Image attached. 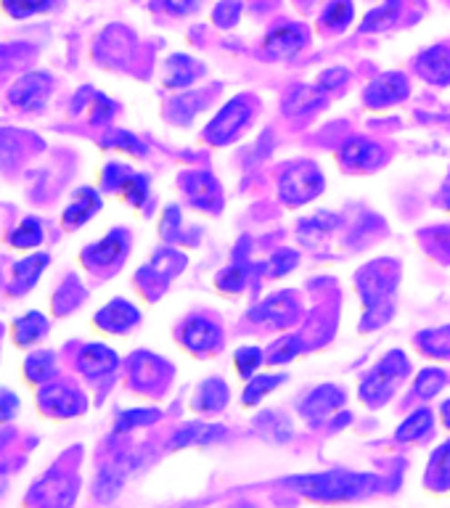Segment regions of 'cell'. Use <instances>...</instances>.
I'll use <instances>...</instances> for the list:
<instances>
[{
    "label": "cell",
    "instance_id": "obj_52",
    "mask_svg": "<svg viewBox=\"0 0 450 508\" xmlns=\"http://www.w3.org/2000/svg\"><path fill=\"white\" fill-rule=\"evenodd\" d=\"M440 416H443V423L450 429V400L443 403V411H440Z\"/></svg>",
    "mask_w": 450,
    "mask_h": 508
},
{
    "label": "cell",
    "instance_id": "obj_6",
    "mask_svg": "<svg viewBox=\"0 0 450 508\" xmlns=\"http://www.w3.org/2000/svg\"><path fill=\"white\" fill-rule=\"evenodd\" d=\"M405 95H408V80H405V75H400V72H387V75L376 77V80L365 88L363 101H365V106H371V109H385V106H392V104H400Z\"/></svg>",
    "mask_w": 450,
    "mask_h": 508
},
{
    "label": "cell",
    "instance_id": "obj_32",
    "mask_svg": "<svg viewBox=\"0 0 450 508\" xmlns=\"http://www.w3.org/2000/svg\"><path fill=\"white\" fill-rule=\"evenodd\" d=\"M185 265V260L180 257L178 252H173V249H165V252H159L156 257H154V263L149 265V275L154 278H159V281H170L175 273H180Z\"/></svg>",
    "mask_w": 450,
    "mask_h": 508
},
{
    "label": "cell",
    "instance_id": "obj_19",
    "mask_svg": "<svg viewBox=\"0 0 450 508\" xmlns=\"http://www.w3.org/2000/svg\"><path fill=\"white\" fill-rule=\"evenodd\" d=\"M43 405H45L51 413H56V416H75V413H83L85 400H83V394L75 392V389L51 387L45 389V394H43Z\"/></svg>",
    "mask_w": 450,
    "mask_h": 508
},
{
    "label": "cell",
    "instance_id": "obj_25",
    "mask_svg": "<svg viewBox=\"0 0 450 508\" xmlns=\"http://www.w3.org/2000/svg\"><path fill=\"white\" fill-rule=\"evenodd\" d=\"M199 75H202V66H199V61H194L191 56L175 54L167 61V85L170 88H188V85H194V80Z\"/></svg>",
    "mask_w": 450,
    "mask_h": 508
},
{
    "label": "cell",
    "instance_id": "obj_23",
    "mask_svg": "<svg viewBox=\"0 0 450 508\" xmlns=\"http://www.w3.org/2000/svg\"><path fill=\"white\" fill-rule=\"evenodd\" d=\"M45 95H48V77L43 75H30L11 90V101H19L22 109H37L45 101Z\"/></svg>",
    "mask_w": 450,
    "mask_h": 508
},
{
    "label": "cell",
    "instance_id": "obj_36",
    "mask_svg": "<svg viewBox=\"0 0 450 508\" xmlns=\"http://www.w3.org/2000/svg\"><path fill=\"white\" fill-rule=\"evenodd\" d=\"M284 382V376H275V374H270V376H255L249 384H246V389H244V403L246 405H257L268 392H273V389L278 387Z\"/></svg>",
    "mask_w": 450,
    "mask_h": 508
},
{
    "label": "cell",
    "instance_id": "obj_53",
    "mask_svg": "<svg viewBox=\"0 0 450 508\" xmlns=\"http://www.w3.org/2000/svg\"><path fill=\"white\" fill-rule=\"evenodd\" d=\"M443 204L450 210V175L448 180H445V185H443Z\"/></svg>",
    "mask_w": 450,
    "mask_h": 508
},
{
    "label": "cell",
    "instance_id": "obj_29",
    "mask_svg": "<svg viewBox=\"0 0 450 508\" xmlns=\"http://www.w3.org/2000/svg\"><path fill=\"white\" fill-rule=\"evenodd\" d=\"M429 429H432V411H429V408H419V411H414L408 419L400 423V429H397V440H400V443L419 440V437H424Z\"/></svg>",
    "mask_w": 450,
    "mask_h": 508
},
{
    "label": "cell",
    "instance_id": "obj_10",
    "mask_svg": "<svg viewBox=\"0 0 450 508\" xmlns=\"http://www.w3.org/2000/svg\"><path fill=\"white\" fill-rule=\"evenodd\" d=\"M339 159L350 170H371L385 159V154L379 149V144H374L368 138H350L339 151Z\"/></svg>",
    "mask_w": 450,
    "mask_h": 508
},
{
    "label": "cell",
    "instance_id": "obj_50",
    "mask_svg": "<svg viewBox=\"0 0 450 508\" xmlns=\"http://www.w3.org/2000/svg\"><path fill=\"white\" fill-rule=\"evenodd\" d=\"M199 3H202V0H162V5H165L170 14H175V16H185V14H191Z\"/></svg>",
    "mask_w": 450,
    "mask_h": 508
},
{
    "label": "cell",
    "instance_id": "obj_27",
    "mask_svg": "<svg viewBox=\"0 0 450 508\" xmlns=\"http://www.w3.org/2000/svg\"><path fill=\"white\" fill-rule=\"evenodd\" d=\"M48 331V321L40 315V313H27L22 315L16 324H14V336H16V344H32V342H40Z\"/></svg>",
    "mask_w": 450,
    "mask_h": 508
},
{
    "label": "cell",
    "instance_id": "obj_13",
    "mask_svg": "<svg viewBox=\"0 0 450 508\" xmlns=\"http://www.w3.org/2000/svg\"><path fill=\"white\" fill-rule=\"evenodd\" d=\"M234 265L225 270H220V275H217V289H223V292H228V294H236L241 292L244 286H246V281H249V239L244 236L239 241V246L234 249Z\"/></svg>",
    "mask_w": 450,
    "mask_h": 508
},
{
    "label": "cell",
    "instance_id": "obj_28",
    "mask_svg": "<svg viewBox=\"0 0 450 508\" xmlns=\"http://www.w3.org/2000/svg\"><path fill=\"white\" fill-rule=\"evenodd\" d=\"M400 11H403V0H385V5L374 8V11L363 19L360 30L363 32L385 30V27H390L392 22H397Z\"/></svg>",
    "mask_w": 450,
    "mask_h": 508
},
{
    "label": "cell",
    "instance_id": "obj_17",
    "mask_svg": "<svg viewBox=\"0 0 450 508\" xmlns=\"http://www.w3.org/2000/svg\"><path fill=\"white\" fill-rule=\"evenodd\" d=\"M127 249V239H125V231H112L106 239L95 241L93 246L85 249V263L93 268H106V265H115L120 263L122 254Z\"/></svg>",
    "mask_w": 450,
    "mask_h": 508
},
{
    "label": "cell",
    "instance_id": "obj_15",
    "mask_svg": "<svg viewBox=\"0 0 450 508\" xmlns=\"http://www.w3.org/2000/svg\"><path fill=\"white\" fill-rule=\"evenodd\" d=\"M138 310L127 302V299H115L109 302L98 315H95V324L104 331H112V334H122V331H130L138 324Z\"/></svg>",
    "mask_w": 450,
    "mask_h": 508
},
{
    "label": "cell",
    "instance_id": "obj_31",
    "mask_svg": "<svg viewBox=\"0 0 450 508\" xmlns=\"http://www.w3.org/2000/svg\"><path fill=\"white\" fill-rule=\"evenodd\" d=\"M419 347L432 358H448L450 355V326L432 329L419 334Z\"/></svg>",
    "mask_w": 450,
    "mask_h": 508
},
{
    "label": "cell",
    "instance_id": "obj_18",
    "mask_svg": "<svg viewBox=\"0 0 450 508\" xmlns=\"http://www.w3.org/2000/svg\"><path fill=\"white\" fill-rule=\"evenodd\" d=\"M80 368L93 379H101L117 368V353L109 350L106 344H88L80 355Z\"/></svg>",
    "mask_w": 450,
    "mask_h": 508
},
{
    "label": "cell",
    "instance_id": "obj_24",
    "mask_svg": "<svg viewBox=\"0 0 450 508\" xmlns=\"http://www.w3.org/2000/svg\"><path fill=\"white\" fill-rule=\"evenodd\" d=\"M225 403H228V387L223 379H207L194 394V408L202 413H215L225 408Z\"/></svg>",
    "mask_w": 450,
    "mask_h": 508
},
{
    "label": "cell",
    "instance_id": "obj_3",
    "mask_svg": "<svg viewBox=\"0 0 450 508\" xmlns=\"http://www.w3.org/2000/svg\"><path fill=\"white\" fill-rule=\"evenodd\" d=\"M408 371H411L408 355L400 353V350H392V353H387V355L382 358V363H379L376 368L368 371V376H365L363 384H360V397H363L371 408L385 405V403L390 400L392 389L397 387L400 379L408 376Z\"/></svg>",
    "mask_w": 450,
    "mask_h": 508
},
{
    "label": "cell",
    "instance_id": "obj_16",
    "mask_svg": "<svg viewBox=\"0 0 450 508\" xmlns=\"http://www.w3.org/2000/svg\"><path fill=\"white\" fill-rule=\"evenodd\" d=\"M345 403V389L334 387V384H324L315 387L302 403L300 413L305 419H324L334 408H339Z\"/></svg>",
    "mask_w": 450,
    "mask_h": 508
},
{
    "label": "cell",
    "instance_id": "obj_42",
    "mask_svg": "<svg viewBox=\"0 0 450 508\" xmlns=\"http://www.w3.org/2000/svg\"><path fill=\"white\" fill-rule=\"evenodd\" d=\"M432 482L437 487H450V443L432 455Z\"/></svg>",
    "mask_w": 450,
    "mask_h": 508
},
{
    "label": "cell",
    "instance_id": "obj_12",
    "mask_svg": "<svg viewBox=\"0 0 450 508\" xmlns=\"http://www.w3.org/2000/svg\"><path fill=\"white\" fill-rule=\"evenodd\" d=\"M225 437V426L223 423H205V421H194L185 423L175 432V437L170 440V448H188V445H212L217 440Z\"/></svg>",
    "mask_w": 450,
    "mask_h": 508
},
{
    "label": "cell",
    "instance_id": "obj_26",
    "mask_svg": "<svg viewBox=\"0 0 450 508\" xmlns=\"http://www.w3.org/2000/svg\"><path fill=\"white\" fill-rule=\"evenodd\" d=\"M339 223H342V220H339L336 214H331V212H318V214H313V217H305L300 223L302 244L313 246L324 234H331Z\"/></svg>",
    "mask_w": 450,
    "mask_h": 508
},
{
    "label": "cell",
    "instance_id": "obj_22",
    "mask_svg": "<svg viewBox=\"0 0 450 508\" xmlns=\"http://www.w3.org/2000/svg\"><path fill=\"white\" fill-rule=\"evenodd\" d=\"M318 106H324V93H321L318 85L315 88H310V85H295V88L289 90L286 101H284V112L289 117L307 115V112H313Z\"/></svg>",
    "mask_w": 450,
    "mask_h": 508
},
{
    "label": "cell",
    "instance_id": "obj_20",
    "mask_svg": "<svg viewBox=\"0 0 450 508\" xmlns=\"http://www.w3.org/2000/svg\"><path fill=\"white\" fill-rule=\"evenodd\" d=\"M98 210H101V196H98L93 188H80V191L75 194L72 204L64 210V223L72 225V228H77V225L88 223L90 217Z\"/></svg>",
    "mask_w": 450,
    "mask_h": 508
},
{
    "label": "cell",
    "instance_id": "obj_41",
    "mask_svg": "<svg viewBox=\"0 0 450 508\" xmlns=\"http://www.w3.org/2000/svg\"><path fill=\"white\" fill-rule=\"evenodd\" d=\"M122 194H125V199H127L133 207H141V204L149 199V178H146V175L133 173L130 180L122 185Z\"/></svg>",
    "mask_w": 450,
    "mask_h": 508
},
{
    "label": "cell",
    "instance_id": "obj_39",
    "mask_svg": "<svg viewBox=\"0 0 450 508\" xmlns=\"http://www.w3.org/2000/svg\"><path fill=\"white\" fill-rule=\"evenodd\" d=\"M159 419V411L156 408H133V411H122L117 416V432H127V429H135V426H146Z\"/></svg>",
    "mask_w": 450,
    "mask_h": 508
},
{
    "label": "cell",
    "instance_id": "obj_4",
    "mask_svg": "<svg viewBox=\"0 0 450 508\" xmlns=\"http://www.w3.org/2000/svg\"><path fill=\"white\" fill-rule=\"evenodd\" d=\"M324 191V175L318 167L313 164H297V167H289L281 180H278V194L286 204L292 207H300L307 204L310 199H315L318 194Z\"/></svg>",
    "mask_w": 450,
    "mask_h": 508
},
{
    "label": "cell",
    "instance_id": "obj_14",
    "mask_svg": "<svg viewBox=\"0 0 450 508\" xmlns=\"http://www.w3.org/2000/svg\"><path fill=\"white\" fill-rule=\"evenodd\" d=\"M419 75L432 85H448L450 83V48L448 45H432L419 56Z\"/></svg>",
    "mask_w": 450,
    "mask_h": 508
},
{
    "label": "cell",
    "instance_id": "obj_30",
    "mask_svg": "<svg viewBox=\"0 0 450 508\" xmlns=\"http://www.w3.org/2000/svg\"><path fill=\"white\" fill-rule=\"evenodd\" d=\"M353 14H355V8L350 0H331L321 14V22L326 30H345L353 22Z\"/></svg>",
    "mask_w": 450,
    "mask_h": 508
},
{
    "label": "cell",
    "instance_id": "obj_45",
    "mask_svg": "<svg viewBox=\"0 0 450 508\" xmlns=\"http://www.w3.org/2000/svg\"><path fill=\"white\" fill-rule=\"evenodd\" d=\"M300 350H302V342L297 339V336H284V339L273 347V353H270V363H273V365H284V363L297 358Z\"/></svg>",
    "mask_w": 450,
    "mask_h": 508
},
{
    "label": "cell",
    "instance_id": "obj_40",
    "mask_svg": "<svg viewBox=\"0 0 450 508\" xmlns=\"http://www.w3.org/2000/svg\"><path fill=\"white\" fill-rule=\"evenodd\" d=\"M104 146H109V149L130 151V154H135V156H144V154H146V146H144L133 133H127V130H112V133L104 138Z\"/></svg>",
    "mask_w": 450,
    "mask_h": 508
},
{
    "label": "cell",
    "instance_id": "obj_11",
    "mask_svg": "<svg viewBox=\"0 0 450 508\" xmlns=\"http://www.w3.org/2000/svg\"><path fill=\"white\" fill-rule=\"evenodd\" d=\"M183 344L191 350V353H210L220 344V329L207 321V318H191L185 326H183V334H180Z\"/></svg>",
    "mask_w": 450,
    "mask_h": 508
},
{
    "label": "cell",
    "instance_id": "obj_46",
    "mask_svg": "<svg viewBox=\"0 0 450 508\" xmlns=\"http://www.w3.org/2000/svg\"><path fill=\"white\" fill-rule=\"evenodd\" d=\"M130 175H133L130 167H125V164H109L106 173H104V185L109 191H122V185L130 180Z\"/></svg>",
    "mask_w": 450,
    "mask_h": 508
},
{
    "label": "cell",
    "instance_id": "obj_54",
    "mask_svg": "<svg viewBox=\"0 0 450 508\" xmlns=\"http://www.w3.org/2000/svg\"><path fill=\"white\" fill-rule=\"evenodd\" d=\"M236 508H252V506H236Z\"/></svg>",
    "mask_w": 450,
    "mask_h": 508
},
{
    "label": "cell",
    "instance_id": "obj_47",
    "mask_svg": "<svg viewBox=\"0 0 450 508\" xmlns=\"http://www.w3.org/2000/svg\"><path fill=\"white\" fill-rule=\"evenodd\" d=\"M45 5L48 0H5V8L14 16H30L35 11H43Z\"/></svg>",
    "mask_w": 450,
    "mask_h": 508
},
{
    "label": "cell",
    "instance_id": "obj_2",
    "mask_svg": "<svg viewBox=\"0 0 450 508\" xmlns=\"http://www.w3.org/2000/svg\"><path fill=\"white\" fill-rule=\"evenodd\" d=\"M358 286L360 294H363V302H365V329H374L379 324L387 321V315L392 313V289H395V275H387L385 273V265L382 263H374L365 270H360L358 275Z\"/></svg>",
    "mask_w": 450,
    "mask_h": 508
},
{
    "label": "cell",
    "instance_id": "obj_44",
    "mask_svg": "<svg viewBox=\"0 0 450 508\" xmlns=\"http://www.w3.org/2000/svg\"><path fill=\"white\" fill-rule=\"evenodd\" d=\"M234 363H236V371H239L241 376L249 379L260 368V363H263V350L260 347H239L236 355H234Z\"/></svg>",
    "mask_w": 450,
    "mask_h": 508
},
{
    "label": "cell",
    "instance_id": "obj_48",
    "mask_svg": "<svg viewBox=\"0 0 450 508\" xmlns=\"http://www.w3.org/2000/svg\"><path fill=\"white\" fill-rule=\"evenodd\" d=\"M347 77H350L347 69H342V66H331V69H326V72H321V77H318V88L321 90L339 88Z\"/></svg>",
    "mask_w": 450,
    "mask_h": 508
},
{
    "label": "cell",
    "instance_id": "obj_1",
    "mask_svg": "<svg viewBox=\"0 0 450 508\" xmlns=\"http://www.w3.org/2000/svg\"><path fill=\"white\" fill-rule=\"evenodd\" d=\"M295 484L302 495L313 501H353L376 490L379 479L374 474H355V472H324V474H305V477L286 479Z\"/></svg>",
    "mask_w": 450,
    "mask_h": 508
},
{
    "label": "cell",
    "instance_id": "obj_5",
    "mask_svg": "<svg viewBox=\"0 0 450 508\" xmlns=\"http://www.w3.org/2000/svg\"><path fill=\"white\" fill-rule=\"evenodd\" d=\"M249 117H252V109H249V104H246L244 98L228 101V104L215 115V120L207 125V141L215 144V146L231 144V141L236 138V133L249 122Z\"/></svg>",
    "mask_w": 450,
    "mask_h": 508
},
{
    "label": "cell",
    "instance_id": "obj_43",
    "mask_svg": "<svg viewBox=\"0 0 450 508\" xmlns=\"http://www.w3.org/2000/svg\"><path fill=\"white\" fill-rule=\"evenodd\" d=\"M297 265H300V254H297V252H292V249H278L268 260V275L281 278V275H286L289 270H295Z\"/></svg>",
    "mask_w": 450,
    "mask_h": 508
},
{
    "label": "cell",
    "instance_id": "obj_51",
    "mask_svg": "<svg viewBox=\"0 0 450 508\" xmlns=\"http://www.w3.org/2000/svg\"><path fill=\"white\" fill-rule=\"evenodd\" d=\"M16 394H11V392H3L0 389V421L11 419L14 413H16Z\"/></svg>",
    "mask_w": 450,
    "mask_h": 508
},
{
    "label": "cell",
    "instance_id": "obj_49",
    "mask_svg": "<svg viewBox=\"0 0 450 508\" xmlns=\"http://www.w3.org/2000/svg\"><path fill=\"white\" fill-rule=\"evenodd\" d=\"M162 234H165V239L170 241H180V210L178 207H170V210L165 212V220H162Z\"/></svg>",
    "mask_w": 450,
    "mask_h": 508
},
{
    "label": "cell",
    "instance_id": "obj_9",
    "mask_svg": "<svg viewBox=\"0 0 450 508\" xmlns=\"http://www.w3.org/2000/svg\"><path fill=\"white\" fill-rule=\"evenodd\" d=\"M305 30L300 25H278L268 32L265 37V54L270 59H292L300 54V48L305 45Z\"/></svg>",
    "mask_w": 450,
    "mask_h": 508
},
{
    "label": "cell",
    "instance_id": "obj_38",
    "mask_svg": "<svg viewBox=\"0 0 450 508\" xmlns=\"http://www.w3.org/2000/svg\"><path fill=\"white\" fill-rule=\"evenodd\" d=\"M445 382H448V374L445 371H440V368H424L419 374V379H416V392H419L421 397H435L440 389L445 387Z\"/></svg>",
    "mask_w": 450,
    "mask_h": 508
},
{
    "label": "cell",
    "instance_id": "obj_37",
    "mask_svg": "<svg viewBox=\"0 0 450 508\" xmlns=\"http://www.w3.org/2000/svg\"><path fill=\"white\" fill-rule=\"evenodd\" d=\"M241 19V0H220L215 8H212V22L220 27V30H231L236 27Z\"/></svg>",
    "mask_w": 450,
    "mask_h": 508
},
{
    "label": "cell",
    "instance_id": "obj_21",
    "mask_svg": "<svg viewBox=\"0 0 450 508\" xmlns=\"http://www.w3.org/2000/svg\"><path fill=\"white\" fill-rule=\"evenodd\" d=\"M48 265V257L45 254H32V257H25L19 260L14 270H11V292H27L37 284L40 273Z\"/></svg>",
    "mask_w": 450,
    "mask_h": 508
},
{
    "label": "cell",
    "instance_id": "obj_7",
    "mask_svg": "<svg viewBox=\"0 0 450 508\" xmlns=\"http://www.w3.org/2000/svg\"><path fill=\"white\" fill-rule=\"evenodd\" d=\"M297 313H300V304L295 302L292 294H273L260 307H255L249 318L265 326H289L297 321Z\"/></svg>",
    "mask_w": 450,
    "mask_h": 508
},
{
    "label": "cell",
    "instance_id": "obj_8",
    "mask_svg": "<svg viewBox=\"0 0 450 508\" xmlns=\"http://www.w3.org/2000/svg\"><path fill=\"white\" fill-rule=\"evenodd\" d=\"M185 194L188 202L202 212H217L223 207V194L217 180L210 173H191L185 175Z\"/></svg>",
    "mask_w": 450,
    "mask_h": 508
},
{
    "label": "cell",
    "instance_id": "obj_35",
    "mask_svg": "<svg viewBox=\"0 0 450 508\" xmlns=\"http://www.w3.org/2000/svg\"><path fill=\"white\" fill-rule=\"evenodd\" d=\"M205 101H207V93H196V95H183L173 104V117L180 122V125H188L194 120L202 109H205Z\"/></svg>",
    "mask_w": 450,
    "mask_h": 508
},
{
    "label": "cell",
    "instance_id": "obj_34",
    "mask_svg": "<svg viewBox=\"0 0 450 508\" xmlns=\"http://www.w3.org/2000/svg\"><path fill=\"white\" fill-rule=\"evenodd\" d=\"M40 241H43V225H40V220H35V217L22 220V225L11 234V244L19 246V249H32V246H37Z\"/></svg>",
    "mask_w": 450,
    "mask_h": 508
},
{
    "label": "cell",
    "instance_id": "obj_33",
    "mask_svg": "<svg viewBox=\"0 0 450 508\" xmlns=\"http://www.w3.org/2000/svg\"><path fill=\"white\" fill-rule=\"evenodd\" d=\"M54 371H56V363H54V355L51 353H35L27 358L25 363V374H27V379L30 382H48L51 376H54Z\"/></svg>",
    "mask_w": 450,
    "mask_h": 508
}]
</instances>
